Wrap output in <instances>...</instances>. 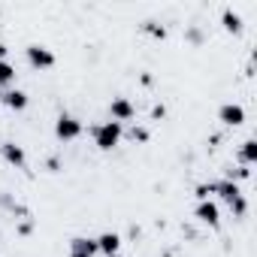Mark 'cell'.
Listing matches in <instances>:
<instances>
[{"label":"cell","instance_id":"1","mask_svg":"<svg viewBox=\"0 0 257 257\" xmlns=\"http://www.w3.org/2000/svg\"><path fill=\"white\" fill-rule=\"evenodd\" d=\"M209 194H218V197L230 206L233 218H245V212H248V200H245V194H242V188H239L236 182H230V179L209 182Z\"/></svg>","mask_w":257,"mask_h":257},{"label":"cell","instance_id":"2","mask_svg":"<svg viewBox=\"0 0 257 257\" xmlns=\"http://www.w3.org/2000/svg\"><path fill=\"white\" fill-rule=\"evenodd\" d=\"M121 137H124V124H118V121H100L91 127V140L100 152H112L121 143Z\"/></svg>","mask_w":257,"mask_h":257},{"label":"cell","instance_id":"3","mask_svg":"<svg viewBox=\"0 0 257 257\" xmlns=\"http://www.w3.org/2000/svg\"><path fill=\"white\" fill-rule=\"evenodd\" d=\"M85 134V124L76 118V115H70V112H61L58 115V121H55V137L61 140V143H73V140H79Z\"/></svg>","mask_w":257,"mask_h":257},{"label":"cell","instance_id":"4","mask_svg":"<svg viewBox=\"0 0 257 257\" xmlns=\"http://www.w3.org/2000/svg\"><path fill=\"white\" fill-rule=\"evenodd\" d=\"M25 58H28V64L34 70H52L55 67V52L46 49V46H37V43L25 49Z\"/></svg>","mask_w":257,"mask_h":257},{"label":"cell","instance_id":"5","mask_svg":"<svg viewBox=\"0 0 257 257\" xmlns=\"http://www.w3.org/2000/svg\"><path fill=\"white\" fill-rule=\"evenodd\" d=\"M137 118V106L127 100V97H112V103H109V121H118V124H124V121H134Z\"/></svg>","mask_w":257,"mask_h":257},{"label":"cell","instance_id":"6","mask_svg":"<svg viewBox=\"0 0 257 257\" xmlns=\"http://www.w3.org/2000/svg\"><path fill=\"white\" fill-rule=\"evenodd\" d=\"M28 103H31V97H28L22 88H4V91H0V106H7V109H13V112L28 109Z\"/></svg>","mask_w":257,"mask_h":257},{"label":"cell","instance_id":"7","mask_svg":"<svg viewBox=\"0 0 257 257\" xmlns=\"http://www.w3.org/2000/svg\"><path fill=\"white\" fill-rule=\"evenodd\" d=\"M194 218H197L200 224L218 227V224H221V212H218V203H212V200H200V203H197V209H194Z\"/></svg>","mask_w":257,"mask_h":257},{"label":"cell","instance_id":"8","mask_svg":"<svg viewBox=\"0 0 257 257\" xmlns=\"http://www.w3.org/2000/svg\"><path fill=\"white\" fill-rule=\"evenodd\" d=\"M0 158H4L10 167H16V170H25V167H28V155H25V149L16 146V143H4V146H0Z\"/></svg>","mask_w":257,"mask_h":257},{"label":"cell","instance_id":"9","mask_svg":"<svg viewBox=\"0 0 257 257\" xmlns=\"http://www.w3.org/2000/svg\"><path fill=\"white\" fill-rule=\"evenodd\" d=\"M218 121H221L224 127H239V124L245 121V109H242L239 103H224V106L218 109Z\"/></svg>","mask_w":257,"mask_h":257},{"label":"cell","instance_id":"10","mask_svg":"<svg viewBox=\"0 0 257 257\" xmlns=\"http://www.w3.org/2000/svg\"><path fill=\"white\" fill-rule=\"evenodd\" d=\"M97 254H106V257H118V251H121V236L118 233H100L97 239Z\"/></svg>","mask_w":257,"mask_h":257},{"label":"cell","instance_id":"11","mask_svg":"<svg viewBox=\"0 0 257 257\" xmlns=\"http://www.w3.org/2000/svg\"><path fill=\"white\" fill-rule=\"evenodd\" d=\"M97 254V242L88 236H76L70 242V257H94Z\"/></svg>","mask_w":257,"mask_h":257},{"label":"cell","instance_id":"12","mask_svg":"<svg viewBox=\"0 0 257 257\" xmlns=\"http://www.w3.org/2000/svg\"><path fill=\"white\" fill-rule=\"evenodd\" d=\"M221 25H224V31L239 34V31H242V16L233 13V7H224V13H221Z\"/></svg>","mask_w":257,"mask_h":257},{"label":"cell","instance_id":"13","mask_svg":"<svg viewBox=\"0 0 257 257\" xmlns=\"http://www.w3.org/2000/svg\"><path fill=\"white\" fill-rule=\"evenodd\" d=\"M239 167H251L254 161H257V143L254 140H245L242 146H239Z\"/></svg>","mask_w":257,"mask_h":257},{"label":"cell","instance_id":"14","mask_svg":"<svg viewBox=\"0 0 257 257\" xmlns=\"http://www.w3.org/2000/svg\"><path fill=\"white\" fill-rule=\"evenodd\" d=\"M16 67H13V61L10 58H0V88H13L16 85Z\"/></svg>","mask_w":257,"mask_h":257},{"label":"cell","instance_id":"15","mask_svg":"<svg viewBox=\"0 0 257 257\" xmlns=\"http://www.w3.org/2000/svg\"><path fill=\"white\" fill-rule=\"evenodd\" d=\"M143 31H146V34H152L155 40H164V37H167V28H164V25H158V22H146V25H143Z\"/></svg>","mask_w":257,"mask_h":257},{"label":"cell","instance_id":"16","mask_svg":"<svg viewBox=\"0 0 257 257\" xmlns=\"http://www.w3.org/2000/svg\"><path fill=\"white\" fill-rule=\"evenodd\" d=\"M131 140L146 143V140H149V131H146V127H134V131H131Z\"/></svg>","mask_w":257,"mask_h":257},{"label":"cell","instance_id":"17","mask_svg":"<svg viewBox=\"0 0 257 257\" xmlns=\"http://www.w3.org/2000/svg\"><path fill=\"white\" fill-rule=\"evenodd\" d=\"M0 58H7V46L4 43H0Z\"/></svg>","mask_w":257,"mask_h":257}]
</instances>
